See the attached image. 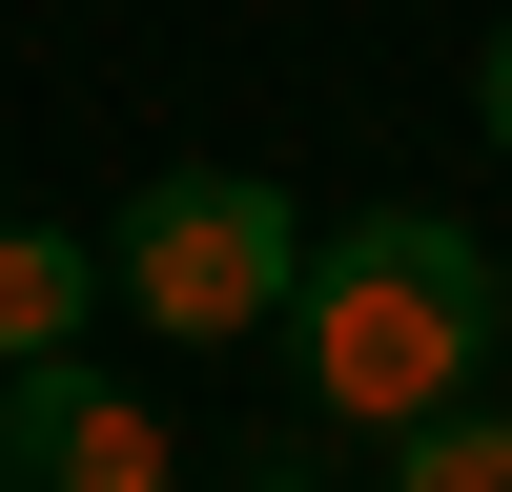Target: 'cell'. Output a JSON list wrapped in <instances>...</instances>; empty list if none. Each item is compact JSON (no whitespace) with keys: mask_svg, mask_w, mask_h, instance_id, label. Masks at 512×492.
<instances>
[{"mask_svg":"<svg viewBox=\"0 0 512 492\" xmlns=\"http://www.w3.org/2000/svg\"><path fill=\"white\" fill-rule=\"evenodd\" d=\"M0 492H164V410L103 390L82 349L0 369Z\"/></svg>","mask_w":512,"mask_h":492,"instance_id":"cell-3","label":"cell"},{"mask_svg":"<svg viewBox=\"0 0 512 492\" xmlns=\"http://www.w3.org/2000/svg\"><path fill=\"white\" fill-rule=\"evenodd\" d=\"M103 246L82 226H0V369H41V349H82V308H103Z\"/></svg>","mask_w":512,"mask_h":492,"instance_id":"cell-4","label":"cell"},{"mask_svg":"<svg viewBox=\"0 0 512 492\" xmlns=\"http://www.w3.org/2000/svg\"><path fill=\"white\" fill-rule=\"evenodd\" d=\"M103 267H123V308H144L164 349H246V328H287V287H308V205L246 185V164H164L103 226Z\"/></svg>","mask_w":512,"mask_h":492,"instance_id":"cell-2","label":"cell"},{"mask_svg":"<svg viewBox=\"0 0 512 492\" xmlns=\"http://www.w3.org/2000/svg\"><path fill=\"white\" fill-rule=\"evenodd\" d=\"M472 123H492V144H512V21H492V62H472Z\"/></svg>","mask_w":512,"mask_h":492,"instance_id":"cell-6","label":"cell"},{"mask_svg":"<svg viewBox=\"0 0 512 492\" xmlns=\"http://www.w3.org/2000/svg\"><path fill=\"white\" fill-rule=\"evenodd\" d=\"M390 492H512V410H472V390L410 410V431H390Z\"/></svg>","mask_w":512,"mask_h":492,"instance_id":"cell-5","label":"cell"},{"mask_svg":"<svg viewBox=\"0 0 512 492\" xmlns=\"http://www.w3.org/2000/svg\"><path fill=\"white\" fill-rule=\"evenodd\" d=\"M287 369H308L328 431H410L492 369V246L451 205H369V226H308V287H287Z\"/></svg>","mask_w":512,"mask_h":492,"instance_id":"cell-1","label":"cell"},{"mask_svg":"<svg viewBox=\"0 0 512 492\" xmlns=\"http://www.w3.org/2000/svg\"><path fill=\"white\" fill-rule=\"evenodd\" d=\"M492 349H512V246H492Z\"/></svg>","mask_w":512,"mask_h":492,"instance_id":"cell-7","label":"cell"}]
</instances>
